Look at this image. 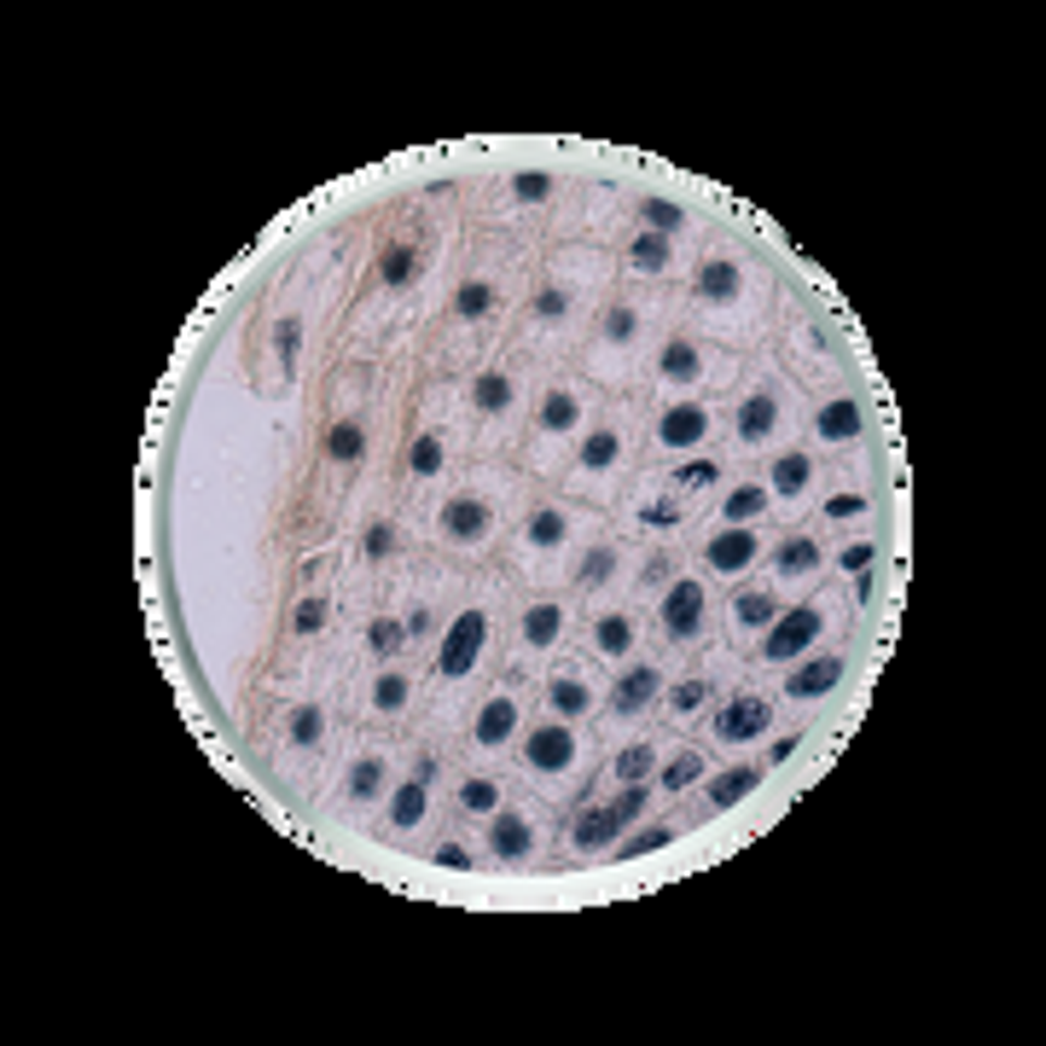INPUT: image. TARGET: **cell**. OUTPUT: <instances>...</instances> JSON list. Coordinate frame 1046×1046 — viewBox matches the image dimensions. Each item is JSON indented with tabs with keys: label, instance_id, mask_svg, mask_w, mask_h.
<instances>
[{
	"label": "cell",
	"instance_id": "obj_29",
	"mask_svg": "<svg viewBox=\"0 0 1046 1046\" xmlns=\"http://www.w3.org/2000/svg\"><path fill=\"white\" fill-rule=\"evenodd\" d=\"M576 460H582V471H611L622 460V436L617 431H587Z\"/></svg>",
	"mask_w": 1046,
	"mask_h": 1046
},
{
	"label": "cell",
	"instance_id": "obj_3",
	"mask_svg": "<svg viewBox=\"0 0 1046 1046\" xmlns=\"http://www.w3.org/2000/svg\"><path fill=\"white\" fill-rule=\"evenodd\" d=\"M483 646H488V617L483 611H460V617H453V628H448V639H443V651H436L443 681H465V674L477 669Z\"/></svg>",
	"mask_w": 1046,
	"mask_h": 1046
},
{
	"label": "cell",
	"instance_id": "obj_51",
	"mask_svg": "<svg viewBox=\"0 0 1046 1046\" xmlns=\"http://www.w3.org/2000/svg\"><path fill=\"white\" fill-rule=\"evenodd\" d=\"M361 552H366V559H390V552H396V530H390V523H366Z\"/></svg>",
	"mask_w": 1046,
	"mask_h": 1046
},
{
	"label": "cell",
	"instance_id": "obj_47",
	"mask_svg": "<svg viewBox=\"0 0 1046 1046\" xmlns=\"http://www.w3.org/2000/svg\"><path fill=\"white\" fill-rule=\"evenodd\" d=\"M611 570H617V552H611V547H594V552L582 559L576 576H582V587H599V582H611Z\"/></svg>",
	"mask_w": 1046,
	"mask_h": 1046
},
{
	"label": "cell",
	"instance_id": "obj_8",
	"mask_svg": "<svg viewBox=\"0 0 1046 1046\" xmlns=\"http://www.w3.org/2000/svg\"><path fill=\"white\" fill-rule=\"evenodd\" d=\"M843 674H849V663H843V657H808L802 669H790V674H785V698H790V703L825 698V692H837V686H843Z\"/></svg>",
	"mask_w": 1046,
	"mask_h": 1046
},
{
	"label": "cell",
	"instance_id": "obj_46",
	"mask_svg": "<svg viewBox=\"0 0 1046 1046\" xmlns=\"http://www.w3.org/2000/svg\"><path fill=\"white\" fill-rule=\"evenodd\" d=\"M703 703H710V681H681L669 692V710L674 715H692V710H703Z\"/></svg>",
	"mask_w": 1046,
	"mask_h": 1046
},
{
	"label": "cell",
	"instance_id": "obj_39",
	"mask_svg": "<svg viewBox=\"0 0 1046 1046\" xmlns=\"http://www.w3.org/2000/svg\"><path fill=\"white\" fill-rule=\"evenodd\" d=\"M495 808H500V785L488 780V773L460 785V814H495Z\"/></svg>",
	"mask_w": 1046,
	"mask_h": 1046
},
{
	"label": "cell",
	"instance_id": "obj_2",
	"mask_svg": "<svg viewBox=\"0 0 1046 1046\" xmlns=\"http://www.w3.org/2000/svg\"><path fill=\"white\" fill-rule=\"evenodd\" d=\"M820 634H825V611H814V605L780 611V617H773V628L762 634V657H768V663H790V657H802Z\"/></svg>",
	"mask_w": 1046,
	"mask_h": 1046
},
{
	"label": "cell",
	"instance_id": "obj_35",
	"mask_svg": "<svg viewBox=\"0 0 1046 1046\" xmlns=\"http://www.w3.org/2000/svg\"><path fill=\"white\" fill-rule=\"evenodd\" d=\"M674 843V825H639L634 837H617V860H639V855H657Z\"/></svg>",
	"mask_w": 1046,
	"mask_h": 1046
},
{
	"label": "cell",
	"instance_id": "obj_6",
	"mask_svg": "<svg viewBox=\"0 0 1046 1046\" xmlns=\"http://www.w3.org/2000/svg\"><path fill=\"white\" fill-rule=\"evenodd\" d=\"M756 552H762V541H756L750 523H727L721 535H710V547H703V564H710L715 576H738V570L756 564Z\"/></svg>",
	"mask_w": 1046,
	"mask_h": 1046
},
{
	"label": "cell",
	"instance_id": "obj_19",
	"mask_svg": "<svg viewBox=\"0 0 1046 1046\" xmlns=\"http://www.w3.org/2000/svg\"><path fill=\"white\" fill-rule=\"evenodd\" d=\"M488 849H495L500 860H523L535 849V825L523 814H495V825H488Z\"/></svg>",
	"mask_w": 1046,
	"mask_h": 1046
},
{
	"label": "cell",
	"instance_id": "obj_31",
	"mask_svg": "<svg viewBox=\"0 0 1046 1046\" xmlns=\"http://www.w3.org/2000/svg\"><path fill=\"white\" fill-rule=\"evenodd\" d=\"M594 646H599L605 657H628V651H634V622L617 617V611L599 617V622H594Z\"/></svg>",
	"mask_w": 1046,
	"mask_h": 1046
},
{
	"label": "cell",
	"instance_id": "obj_21",
	"mask_svg": "<svg viewBox=\"0 0 1046 1046\" xmlns=\"http://www.w3.org/2000/svg\"><path fill=\"white\" fill-rule=\"evenodd\" d=\"M425 814H431V785L425 780H401L390 790V825H396V832H413Z\"/></svg>",
	"mask_w": 1046,
	"mask_h": 1046
},
{
	"label": "cell",
	"instance_id": "obj_18",
	"mask_svg": "<svg viewBox=\"0 0 1046 1046\" xmlns=\"http://www.w3.org/2000/svg\"><path fill=\"white\" fill-rule=\"evenodd\" d=\"M814 436L820 443H855L860 436V401H849V396L825 401V408L814 413Z\"/></svg>",
	"mask_w": 1046,
	"mask_h": 1046
},
{
	"label": "cell",
	"instance_id": "obj_40",
	"mask_svg": "<svg viewBox=\"0 0 1046 1046\" xmlns=\"http://www.w3.org/2000/svg\"><path fill=\"white\" fill-rule=\"evenodd\" d=\"M443 460H448V453H443V436H413V448H408V471H413V477H436V471H443Z\"/></svg>",
	"mask_w": 1046,
	"mask_h": 1046
},
{
	"label": "cell",
	"instance_id": "obj_50",
	"mask_svg": "<svg viewBox=\"0 0 1046 1046\" xmlns=\"http://www.w3.org/2000/svg\"><path fill=\"white\" fill-rule=\"evenodd\" d=\"M639 523H646V530H674V523H681V506H674V500H646V506H639Z\"/></svg>",
	"mask_w": 1046,
	"mask_h": 1046
},
{
	"label": "cell",
	"instance_id": "obj_41",
	"mask_svg": "<svg viewBox=\"0 0 1046 1046\" xmlns=\"http://www.w3.org/2000/svg\"><path fill=\"white\" fill-rule=\"evenodd\" d=\"M366 646H373L378 657H396L401 646H408V622H396V617H378V622H366Z\"/></svg>",
	"mask_w": 1046,
	"mask_h": 1046
},
{
	"label": "cell",
	"instance_id": "obj_28",
	"mask_svg": "<svg viewBox=\"0 0 1046 1046\" xmlns=\"http://www.w3.org/2000/svg\"><path fill=\"white\" fill-rule=\"evenodd\" d=\"M768 488L762 483H745V488H733V495L727 500H721V518H727V523H756V518H762L768 512Z\"/></svg>",
	"mask_w": 1046,
	"mask_h": 1046
},
{
	"label": "cell",
	"instance_id": "obj_33",
	"mask_svg": "<svg viewBox=\"0 0 1046 1046\" xmlns=\"http://www.w3.org/2000/svg\"><path fill=\"white\" fill-rule=\"evenodd\" d=\"M349 797H356V802H378L384 797V756H361V762L349 768Z\"/></svg>",
	"mask_w": 1046,
	"mask_h": 1046
},
{
	"label": "cell",
	"instance_id": "obj_44",
	"mask_svg": "<svg viewBox=\"0 0 1046 1046\" xmlns=\"http://www.w3.org/2000/svg\"><path fill=\"white\" fill-rule=\"evenodd\" d=\"M401 703H408V674H396V669H384L378 681H373V710L384 715H396Z\"/></svg>",
	"mask_w": 1046,
	"mask_h": 1046
},
{
	"label": "cell",
	"instance_id": "obj_23",
	"mask_svg": "<svg viewBox=\"0 0 1046 1046\" xmlns=\"http://www.w3.org/2000/svg\"><path fill=\"white\" fill-rule=\"evenodd\" d=\"M559 634H564V605L541 599V605H530V611H523V646H530V651H547Z\"/></svg>",
	"mask_w": 1046,
	"mask_h": 1046
},
{
	"label": "cell",
	"instance_id": "obj_45",
	"mask_svg": "<svg viewBox=\"0 0 1046 1046\" xmlns=\"http://www.w3.org/2000/svg\"><path fill=\"white\" fill-rule=\"evenodd\" d=\"M378 274H384V285H408L413 279V245H390V250H384Z\"/></svg>",
	"mask_w": 1046,
	"mask_h": 1046
},
{
	"label": "cell",
	"instance_id": "obj_20",
	"mask_svg": "<svg viewBox=\"0 0 1046 1046\" xmlns=\"http://www.w3.org/2000/svg\"><path fill=\"white\" fill-rule=\"evenodd\" d=\"M547 710H552V721H582L594 710V686L576 681V674H559V681L547 686Z\"/></svg>",
	"mask_w": 1046,
	"mask_h": 1046
},
{
	"label": "cell",
	"instance_id": "obj_26",
	"mask_svg": "<svg viewBox=\"0 0 1046 1046\" xmlns=\"http://www.w3.org/2000/svg\"><path fill=\"white\" fill-rule=\"evenodd\" d=\"M628 262L639 267V274H663V267L674 262V245L663 239V233H651V227H646V233H639V239L628 245Z\"/></svg>",
	"mask_w": 1046,
	"mask_h": 1046
},
{
	"label": "cell",
	"instance_id": "obj_42",
	"mask_svg": "<svg viewBox=\"0 0 1046 1046\" xmlns=\"http://www.w3.org/2000/svg\"><path fill=\"white\" fill-rule=\"evenodd\" d=\"M326 617H332V605L320 599V594L297 599V611H291V634H297V639H314L320 628H326Z\"/></svg>",
	"mask_w": 1046,
	"mask_h": 1046
},
{
	"label": "cell",
	"instance_id": "obj_52",
	"mask_svg": "<svg viewBox=\"0 0 1046 1046\" xmlns=\"http://www.w3.org/2000/svg\"><path fill=\"white\" fill-rule=\"evenodd\" d=\"M715 477H721L715 460H686L681 471H674V483H681V488H710Z\"/></svg>",
	"mask_w": 1046,
	"mask_h": 1046
},
{
	"label": "cell",
	"instance_id": "obj_30",
	"mask_svg": "<svg viewBox=\"0 0 1046 1046\" xmlns=\"http://www.w3.org/2000/svg\"><path fill=\"white\" fill-rule=\"evenodd\" d=\"M326 453L337 465H356L361 453H366V431L356 425V419H337V425L326 431Z\"/></svg>",
	"mask_w": 1046,
	"mask_h": 1046
},
{
	"label": "cell",
	"instance_id": "obj_24",
	"mask_svg": "<svg viewBox=\"0 0 1046 1046\" xmlns=\"http://www.w3.org/2000/svg\"><path fill=\"white\" fill-rule=\"evenodd\" d=\"M756 785H762V768H750V762H738V768H727V773H715V780H710V808L721 814V808L745 802Z\"/></svg>",
	"mask_w": 1046,
	"mask_h": 1046
},
{
	"label": "cell",
	"instance_id": "obj_55",
	"mask_svg": "<svg viewBox=\"0 0 1046 1046\" xmlns=\"http://www.w3.org/2000/svg\"><path fill=\"white\" fill-rule=\"evenodd\" d=\"M860 512H867V495H832V500H825V518H832V523H849Z\"/></svg>",
	"mask_w": 1046,
	"mask_h": 1046
},
{
	"label": "cell",
	"instance_id": "obj_48",
	"mask_svg": "<svg viewBox=\"0 0 1046 1046\" xmlns=\"http://www.w3.org/2000/svg\"><path fill=\"white\" fill-rule=\"evenodd\" d=\"M512 192L523 198V204H541V198H552V175L547 169H523V175L512 180Z\"/></svg>",
	"mask_w": 1046,
	"mask_h": 1046
},
{
	"label": "cell",
	"instance_id": "obj_4",
	"mask_svg": "<svg viewBox=\"0 0 1046 1046\" xmlns=\"http://www.w3.org/2000/svg\"><path fill=\"white\" fill-rule=\"evenodd\" d=\"M576 756H582V745H576V733H570V721H547V727L523 733V762L535 773H570Z\"/></svg>",
	"mask_w": 1046,
	"mask_h": 1046
},
{
	"label": "cell",
	"instance_id": "obj_32",
	"mask_svg": "<svg viewBox=\"0 0 1046 1046\" xmlns=\"http://www.w3.org/2000/svg\"><path fill=\"white\" fill-rule=\"evenodd\" d=\"M703 768H710V756H698V750H681L674 762L657 768V785L663 790H686L692 780H703Z\"/></svg>",
	"mask_w": 1046,
	"mask_h": 1046
},
{
	"label": "cell",
	"instance_id": "obj_49",
	"mask_svg": "<svg viewBox=\"0 0 1046 1046\" xmlns=\"http://www.w3.org/2000/svg\"><path fill=\"white\" fill-rule=\"evenodd\" d=\"M634 332H639V314L628 302H617V309L605 314V337H611V344H634Z\"/></svg>",
	"mask_w": 1046,
	"mask_h": 1046
},
{
	"label": "cell",
	"instance_id": "obj_34",
	"mask_svg": "<svg viewBox=\"0 0 1046 1046\" xmlns=\"http://www.w3.org/2000/svg\"><path fill=\"white\" fill-rule=\"evenodd\" d=\"M471 401H477V413H506V408H512V378H506V373H477Z\"/></svg>",
	"mask_w": 1046,
	"mask_h": 1046
},
{
	"label": "cell",
	"instance_id": "obj_54",
	"mask_svg": "<svg viewBox=\"0 0 1046 1046\" xmlns=\"http://www.w3.org/2000/svg\"><path fill=\"white\" fill-rule=\"evenodd\" d=\"M431 860H436V867H448V872H471V867H477V855H471L465 843H443Z\"/></svg>",
	"mask_w": 1046,
	"mask_h": 1046
},
{
	"label": "cell",
	"instance_id": "obj_13",
	"mask_svg": "<svg viewBox=\"0 0 1046 1046\" xmlns=\"http://www.w3.org/2000/svg\"><path fill=\"white\" fill-rule=\"evenodd\" d=\"M692 291H698L703 302H733L738 291H745V267H738L733 257H703L698 279H692Z\"/></svg>",
	"mask_w": 1046,
	"mask_h": 1046
},
{
	"label": "cell",
	"instance_id": "obj_7",
	"mask_svg": "<svg viewBox=\"0 0 1046 1046\" xmlns=\"http://www.w3.org/2000/svg\"><path fill=\"white\" fill-rule=\"evenodd\" d=\"M703 605H710L703 582H674L669 599H663V634L669 639H692L703 628Z\"/></svg>",
	"mask_w": 1046,
	"mask_h": 1046
},
{
	"label": "cell",
	"instance_id": "obj_10",
	"mask_svg": "<svg viewBox=\"0 0 1046 1046\" xmlns=\"http://www.w3.org/2000/svg\"><path fill=\"white\" fill-rule=\"evenodd\" d=\"M733 431H738V443H745V448H762L768 436L780 431V396H773V390L745 396V401H738V425Z\"/></svg>",
	"mask_w": 1046,
	"mask_h": 1046
},
{
	"label": "cell",
	"instance_id": "obj_1",
	"mask_svg": "<svg viewBox=\"0 0 1046 1046\" xmlns=\"http://www.w3.org/2000/svg\"><path fill=\"white\" fill-rule=\"evenodd\" d=\"M646 802H651V780L617 785L611 802H594V808H582V814H576V825H570V849H611L617 837H628L639 825Z\"/></svg>",
	"mask_w": 1046,
	"mask_h": 1046
},
{
	"label": "cell",
	"instance_id": "obj_11",
	"mask_svg": "<svg viewBox=\"0 0 1046 1046\" xmlns=\"http://www.w3.org/2000/svg\"><path fill=\"white\" fill-rule=\"evenodd\" d=\"M703 436H710V413H703L698 401H681V408H669L657 419V443L663 448H698Z\"/></svg>",
	"mask_w": 1046,
	"mask_h": 1046
},
{
	"label": "cell",
	"instance_id": "obj_22",
	"mask_svg": "<svg viewBox=\"0 0 1046 1046\" xmlns=\"http://www.w3.org/2000/svg\"><path fill=\"white\" fill-rule=\"evenodd\" d=\"M773 617H780V599H773L768 587H745V594L733 599V622H738L745 634H768Z\"/></svg>",
	"mask_w": 1046,
	"mask_h": 1046
},
{
	"label": "cell",
	"instance_id": "obj_12",
	"mask_svg": "<svg viewBox=\"0 0 1046 1046\" xmlns=\"http://www.w3.org/2000/svg\"><path fill=\"white\" fill-rule=\"evenodd\" d=\"M512 733H518V698H512V692H495V698L477 710V727H471V738H477L483 750H495V745H506Z\"/></svg>",
	"mask_w": 1046,
	"mask_h": 1046
},
{
	"label": "cell",
	"instance_id": "obj_60",
	"mask_svg": "<svg viewBox=\"0 0 1046 1046\" xmlns=\"http://www.w3.org/2000/svg\"><path fill=\"white\" fill-rule=\"evenodd\" d=\"M401 622H408V639H425V634H431V611H425V605H419V611H408Z\"/></svg>",
	"mask_w": 1046,
	"mask_h": 1046
},
{
	"label": "cell",
	"instance_id": "obj_14",
	"mask_svg": "<svg viewBox=\"0 0 1046 1046\" xmlns=\"http://www.w3.org/2000/svg\"><path fill=\"white\" fill-rule=\"evenodd\" d=\"M657 686H663V674H657L651 663H634V669L617 681V692H611V710H617V715H639V710L657 698Z\"/></svg>",
	"mask_w": 1046,
	"mask_h": 1046
},
{
	"label": "cell",
	"instance_id": "obj_43",
	"mask_svg": "<svg viewBox=\"0 0 1046 1046\" xmlns=\"http://www.w3.org/2000/svg\"><path fill=\"white\" fill-rule=\"evenodd\" d=\"M320 733H326V715H320V703H297V715H291V745H297V750H314Z\"/></svg>",
	"mask_w": 1046,
	"mask_h": 1046
},
{
	"label": "cell",
	"instance_id": "obj_37",
	"mask_svg": "<svg viewBox=\"0 0 1046 1046\" xmlns=\"http://www.w3.org/2000/svg\"><path fill=\"white\" fill-rule=\"evenodd\" d=\"M639 215H646V227L663 233V239H674V233L686 227V210L674 204V198H639Z\"/></svg>",
	"mask_w": 1046,
	"mask_h": 1046
},
{
	"label": "cell",
	"instance_id": "obj_56",
	"mask_svg": "<svg viewBox=\"0 0 1046 1046\" xmlns=\"http://www.w3.org/2000/svg\"><path fill=\"white\" fill-rule=\"evenodd\" d=\"M564 309H570V291H564V285H547V291L535 297V314H541V320H559Z\"/></svg>",
	"mask_w": 1046,
	"mask_h": 1046
},
{
	"label": "cell",
	"instance_id": "obj_61",
	"mask_svg": "<svg viewBox=\"0 0 1046 1046\" xmlns=\"http://www.w3.org/2000/svg\"><path fill=\"white\" fill-rule=\"evenodd\" d=\"M436 773H443V756H419V762H413V780L436 785Z\"/></svg>",
	"mask_w": 1046,
	"mask_h": 1046
},
{
	"label": "cell",
	"instance_id": "obj_38",
	"mask_svg": "<svg viewBox=\"0 0 1046 1046\" xmlns=\"http://www.w3.org/2000/svg\"><path fill=\"white\" fill-rule=\"evenodd\" d=\"M488 309H495V285L488 279H465L460 291H453V314L460 320H483Z\"/></svg>",
	"mask_w": 1046,
	"mask_h": 1046
},
{
	"label": "cell",
	"instance_id": "obj_36",
	"mask_svg": "<svg viewBox=\"0 0 1046 1046\" xmlns=\"http://www.w3.org/2000/svg\"><path fill=\"white\" fill-rule=\"evenodd\" d=\"M576 419H582V401L570 390H547L541 396V431H576Z\"/></svg>",
	"mask_w": 1046,
	"mask_h": 1046
},
{
	"label": "cell",
	"instance_id": "obj_9",
	"mask_svg": "<svg viewBox=\"0 0 1046 1046\" xmlns=\"http://www.w3.org/2000/svg\"><path fill=\"white\" fill-rule=\"evenodd\" d=\"M488 523H495V512H488V500H477V495H460V500L443 506V535L460 547H477L488 535Z\"/></svg>",
	"mask_w": 1046,
	"mask_h": 1046
},
{
	"label": "cell",
	"instance_id": "obj_27",
	"mask_svg": "<svg viewBox=\"0 0 1046 1046\" xmlns=\"http://www.w3.org/2000/svg\"><path fill=\"white\" fill-rule=\"evenodd\" d=\"M564 535H570V518L559 512V506H541V512L523 523V541H530V547H541V552H547V547H559Z\"/></svg>",
	"mask_w": 1046,
	"mask_h": 1046
},
{
	"label": "cell",
	"instance_id": "obj_16",
	"mask_svg": "<svg viewBox=\"0 0 1046 1046\" xmlns=\"http://www.w3.org/2000/svg\"><path fill=\"white\" fill-rule=\"evenodd\" d=\"M808 483H814V460H808L802 448L780 453V460H773V471H768V495H780V500H797Z\"/></svg>",
	"mask_w": 1046,
	"mask_h": 1046
},
{
	"label": "cell",
	"instance_id": "obj_58",
	"mask_svg": "<svg viewBox=\"0 0 1046 1046\" xmlns=\"http://www.w3.org/2000/svg\"><path fill=\"white\" fill-rule=\"evenodd\" d=\"M669 570H674V559H669V552H651V559H646V570H639V587H657V582L669 576Z\"/></svg>",
	"mask_w": 1046,
	"mask_h": 1046
},
{
	"label": "cell",
	"instance_id": "obj_5",
	"mask_svg": "<svg viewBox=\"0 0 1046 1046\" xmlns=\"http://www.w3.org/2000/svg\"><path fill=\"white\" fill-rule=\"evenodd\" d=\"M768 727H773V703L756 698V692H738L727 710L715 715V738H721V745H756Z\"/></svg>",
	"mask_w": 1046,
	"mask_h": 1046
},
{
	"label": "cell",
	"instance_id": "obj_25",
	"mask_svg": "<svg viewBox=\"0 0 1046 1046\" xmlns=\"http://www.w3.org/2000/svg\"><path fill=\"white\" fill-rule=\"evenodd\" d=\"M651 768H657V745H622L617 750V762H611V780L617 785H634V780H651Z\"/></svg>",
	"mask_w": 1046,
	"mask_h": 1046
},
{
	"label": "cell",
	"instance_id": "obj_59",
	"mask_svg": "<svg viewBox=\"0 0 1046 1046\" xmlns=\"http://www.w3.org/2000/svg\"><path fill=\"white\" fill-rule=\"evenodd\" d=\"M797 745H802V738H797V733H785V738H773V745H768V762H790V756H797Z\"/></svg>",
	"mask_w": 1046,
	"mask_h": 1046
},
{
	"label": "cell",
	"instance_id": "obj_53",
	"mask_svg": "<svg viewBox=\"0 0 1046 1046\" xmlns=\"http://www.w3.org/2000/svg\"><path fill=\"white\" fill-rule=\"evenodd\" d=\"M279 361H285V373H291V366H297V356H302V326H297V320H279Z\"/></svg>",
	"mask_w": 1046,
	"mask_h": 1046
},
{
	"label": "cell",
	"instance_id": "obj_15",
	"mask_svg": "<svg viewBox=\"0 0 1046 1046\" xmlns=\"http://www.w3.org/2000/svg\"><path fill=\"white\" fill-rule=\"evenodd\" d=\"M814 570H820V541L814 535H790V541L773 547V576L802 582V576H814Z\"/></svg>",
	"mask_w": 1046,
	"mask_h": 1046
},
{
	"label": "cell",
	"instance_id": "obj_17",
	"mask_svg": "<svg viewBox=\"0 0 1046 1046\" xmlns=\"http://www.w3.org/2000/svg\"><path fill=\"white\" fill-rule=\"evenodd\" d=\"M698 373H703L698 344H692V337H669L663 356H657V378L663 384H698Z\"/></svg>",
	"mask_w": 1046,
	"mask_h": 1046
},
{
	"label": "cell",
	"instance_id": "obj_57",
	"mask_svg": "<svg viewBox=\"0 0 1046 1046\" xmlns=\"http://www.w3.org/2000/svg\"><path fill=\"white\" fill-rule=\"evenodd\" d=\"M872 559H879V547H872V541H855V547H843V570H855V576H860V570H867Z\"/></svg>",
	"mask_w": 1046,
	"mask_h": 1046
}]
</instances>
